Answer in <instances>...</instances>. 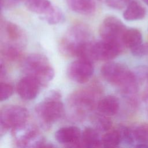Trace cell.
<instances>
[{"label": "cell", "mask_w": 148, "mask_h": 148, "mask_svg": "<svg viewBox=\"0 0 148 148\" xmlns=\"http://www.w3.org/2000/svg\"><path fill=\"white\" fill-rule=\"evenodd\" d=\"M103 77L109 83L119 87L124 95L130 96L137 91V78L123 64L108 62L101 69Z\"/></svg>", "instance_id": "6da1fadb"}, {"label": "cell", "mask_w": 148, "mask_h": 148, "mask_svg": "<svg viewBox=\"0 0 148 148\" xmlns=\"http://www.w3.org/2000/svg\"><path fill=\"white\" fill-rule=\"evenodd\" d=\"M91 120L94 128L98 131H108L112 125V122L108 116L100 113L93 114L91 116Z\"/></svg>", "instance_id": "44dd1931"}, {"label": "cell", "mask_w": 148, "mask_h": 148, "mask_svg": "<svg viewBox=\"0 0 148 148\" xmlns=\"http://www.w3.org/2000/svg\"><path fill=\"white\" fill-rule=\"evenodd\" d=\"M123 46L121 43L102 39L97 41L92 40L83 47L77 57L92 62L97 60H111L120 54Z\"/></svg>", "instance_id": "277c9868"}, {"label": "cell", "mask_w": 148, "mask_h": 148, "mask_svg": "<svg viewBox=\"0 0 148 148\" xmlns=\"http://www.w3.org/2000/svg\"><path fill=\"white\" fill-rule=\"evenodd\" d=\"M41 83L35 77L26 75L22 77L17 83V92L18 95L24 100H32L38 95Z\"/></svg>", "instance_id": "8fae6325"}, {"label": "cell", "mask_w": 148, "mask_h": 148, "mask_svg": "<svg viewBox=\"0 0 148 148\" xmlns=\"http://www.w3.org/2000/svg\"><path fill=\"white\" fill-rule=\"evenodd\" d=\"M69 8L77 13L89 15L95 10L96 5L94 0H66Z\"/></svg>", "instance_id": "2e32d148"}, {"label": "cell", "mask_w": 148, "mask_h": 148, "mask_svg": "<svg viewBox=\"0 0 148 148\" xmlns=\"http://www.w3.org/2000/svg\"><path fill=\"white\" fill-rule=\"evenodd\" d=\"M91 29L85 24H76L72 26L61 39L59 49L66 56H78L83 47L92 40Z\"/></svg>", "instance_id": "3957f363"}, {"label": "cell", "mask_w": 148, "mask_h": 148, "mask_svg": "<svg viewBox=\"0 0 148 148\" xmlns=\"http://www.w3.org/2000/svg\"><path fill=\"white\" fill-rule=\"evenodd\" d=\"M27 109L18 105H8L2 108L0 112V134L2 135L9 130L13 129L27 121Z\"/></svg>", "instance_id": "ba28073f"}, {"label": "cell", "mask_w": 148, "mask_h": 148, "mask_svg": "<svg viewBox=\"0 0 148 148\" xmlns=\"http://www.w3.org/2000/svg\"><path fill=\"white\" fill-rule=\"evenodd\" d=\"M35 110L41 125L45 128H49L64 114L61 94L56 90L50 91L44 99L36 105Z\"/></svg>", "instance_id": "7a4b0ae2"}, {"label": "cell", "mask_w": 148, "mask_h": 148, "mask_svg": "<svg viewBox=\"0 0 148 148\" xmlns=\"http://www.w3.org/2000/svg\"><path fill=\"white\" fill-rule=\"evenodd\" d=\"M126 29L125 25L120 19L114 16H109L102 22L99 28V34L102 39L119 42L123 45L122 38Z\"/></svg>", "instance_id": "9c48e42d"}, {"label": "cell", "mask_w": 148, "mask_h": 148, "mask_svg": "<svg viewBox=\"0 0 148 148\" xmlns=\"http://www.w3.org/2000/svg\"><path fill=\"white\" fill-rule=\"evenodd\" d=\"M0 100L3 101L10 98L13 92V86L7 82H1V91Z\"/></svg>", "instance_id": "484cf974"}, {"label": "cell", "mask_w": 148, "mask_h": 148, "mask_svg": "<svg viewBox=\"0 0 148 148\" xmlns=\"http://www.w3.org/2000/svg\"><path fill=\"white\" fill-rule=\"evenodd\" d=\"M117 130L120 134L121 142L127 145H132L134 143L135 139L132 130L126 126L121 125L117 128Z\"/></svg>", "instance_id": "d4e9b609"}, {"label": "cell", "mask_w": 148, "mask_h": 148, "mask_svg": "<svg viewBox=\"0 0 148 148\" xmlns=\"http://www.w3.org/2000/svg\"><path fill=\"white\" fill-rule=\"evenodd\" d=\"M133 135L135 140L139 143H148V123H140L137 125L133 130Z\"/></svg>", "instance_id": "cb8c5ba5"}, {"label": "cell", "mask_w": 148, "mask_h": 148, "mask_svg": "<svg viewBox=\"0 0 148 148\" xmlns=\"http://www.w3.org/2000/svg\"><path fill=\"white\" fill-rule=\"evenodd\" d=\"M2 1V0H1V1Z\"/></svg>", "instance_id": "d6a6232c"}, {"label": "cell", "mask_w": 148, "mask_h": 148, "mask_svg": "<svg viewBox=\"0 0 148 148\" xmlns=\"http://www.w3.org/2000/svg\"><path fill=\"white\" fill-rule=\"evenodd\" d=\"M142 35L140 31L136 28L127 29L122 38L124 46L130 49L142 43Z\"/></svg>", "instance_id": "ac0fdd59"}, {"label": "cell", "mask_w": 148, "mask_h": 148, "mask_svg": "<svg viewBox=\"0 0 148 148\" xmlns=\"http://www.w3.org/2000/svg\"><path fill=\"white\" fill-rule=\"evenodd\" d=\"M144 2H145L148 5V0H142Z\"/></svg>", "instance_id": "4dcf8cb0"}, {"label": "cell", "mask_w": 148, "mask_h": 148, "mask_svg": "<svg viewBox=\"0 0 148 148\" xmlns=\"http://www.w3.org/2000/svg\"><path fill=\"white\" fill-rule=\"evenodd\" d=\"M101 142L102 147H115L118 146L121 141L117 129L108 131L101 136Z\"/></svg>", "instance_id": "603a6c76"}, {"label": "cell", "mask_w": 148, "mask_h": 148, "mask_svg": "<svg viewBox=\"0 0 148 148\" xmlns=\"http://www.w3.org/2000/svg\"><path fill=\"white\" fill-rule=\"evenodd\" d=\"M41 18L50 25H55L63 21L64 16L61 9L52 5L45 13L41 16Z\"/></svg>", "instance_id": "7402d4cb"}, {"label": "cell", "mask_w": 148, "mask_h": 148, "mask_svg": "<svg viewBox=\"0 0 148 148\" xmlns=\"http://www.w3.org/2000/svg\"><path fill=\"white\" fill-rule=\"evenodd\" d=\"M131 51L132 55L136 57L148 56V43H142L137 46L131 49Z\"/></svg>", "instance_id": "4316f807"}, {"label": "cell", "mask_w": 148, "mask_h": 148, "mask_svg": "<svg viewBox=\"0 0 148 148\" xmlns=\"http://www.w3.org/2000/svg\"><path fill=\"white\" fill-rule=\"evenodd\" d=\"M81 136L80 130L75 126L62 127L55 133L57 141L67 147H80Z\"/></svg>", "instance_id": "7c38bea8"}, {"label": "cell", "mask_w": 148, "mask_h": 148, "mask_svg": "<svg viewBox=\"0 0 148 148\" xmlns=\"http://www.w3.org/2000/svg\"><path fill=\"white\" fill-rule=\"evenodd\" d=\"M146 77H147V83H148V72H147V73Z\"/></svg>", "instance_id": "1f68e13d"}, {"label": "cell", "mask_w": 148, "mask_h": 148, "mask_svg": "<svg viewBox=\"0 0 148 148\" xmlns=\"http://www.w3.org/2000/svg\"><path fill=\"white\" fill-rule=\"evenodd\" d=\"M12 136L16 146L19 147H50L37 127L27 123L12 129Z\"/></svg>", "instance_id": "52a82bcc"}, {"label": "cell", "mask_w": 148, "mask_h": 148, "mask_svg": "<svg viewBox=\"0 0 148 148\" xmlns=\"http://www.w3.org/2000/svg\"><path fill=\"white\" fill-rule=\"evenodd\" d=\"M23 0H3L1 1V5H3L6 7H12L16 5Z\"/></svg>", "instance_id": "f1b7e54d"}, {"label": "cell", "mask_w": 148, "mask_h": 148, "mask_svg": "<svg viewBox=\"0 0 148 148\" xmlns=\"http://www.w3.org/2000/svg\"><path fill=\"white\" fill-rule=\"evenodd\" d=\"M23 69L27 75L35 77L42 86L50 82L54 76V69L48 58L45 55L39 53L28 55L24 60Z\"/></svg>", "instance_id": "8992f818"}, {"label": "cell", "mask_w": 148, "mask_h": 148, "mask_svg": "<svg viewBox=\"0 0 148 148\" xmlns=\"http://www.w3.org/2000/svg\"><path fill=\"white\" fill-rule=\"evenodd\" d=\"M1 31L5 38L3 43L23 47L24 35L17 25L10 21H5L1 25Z\"/></svg>", "instance_id": "4fadbf2b"}, {"label": "cell", "mask_w": 148, "mask_h": 148, "mask_svg": "<svg viewBox=\"0 0 148 148\" xmlns=\"http://www.w3.org/2000/svg\"><path fill=\"white\" fill-rule=\"evenodd\" d=\"M6 73V68L5 65H3L2 64V62H1V72H0L1 78L2 79V77L5 76Z\"/></svg>", "instance_id": "f546056e"}, {"label": "cell", "mask_w": 148, "mask_h": 148, "mask_svg": "<svg viewBox=\"0 0 148 148\" xmlns=\"http://www.w3.org/2000/svg\"><path fill=\"white\" fill-rule=\"evenodd\" d=\"M146 14V10L139 2L132 1L128 3L123 13V17L127 21H135L143 18Z\"/></svg>", "instance_id": "e0dca14e"}, {"label": "cell", "mask_w": 148, "mask_h": 148, "mask_svg": "<svg viewBox=\"0 0 148 148\" xmlns=\"http://www.w3.org/2000/svg\"><path fill=\"white\" fill-rule=\"evenodd\" d=\"M24 1L29 10L40 15L45 13L52 6L49 0H24Z\"/></svg>", "instance_id": "ffe728a7"}, {"label": "cell", "mask_w": 148, "mask_h": 148, "mask_svg": "<svg viewBox=\"0 0 148 148\" xmlns=\"http://www.w3.org/2000/svg\"><path fill=\"white\" fill-rule=\"evenodd\" d=\"M97 108L100 113L108 116H114L119 110V101L113 95H107L99 100Z\"/></svg>", "instance_id": "5bb4252c"}, {"label": "cell", "mask_w": 148, "mask_h": 148, "mask_svg": "<svg viewBox=\"0 0 148 148\" xmlns=\"http://www.w3.org/2000/svg\"><path fill=\"white\" fill-rule=\"evenodd\" d=\"M23 47L11 45L6 43H2L1 46V55L7 60L16 61L21 55Z\"/></svg>", "instance_id": "d6986e66"}, {"label": "cell", "mask_w": 148, "mask_h": 148, "mask_svg": "<svg viewBox=\"0 0 148 148\" xmlns=\"http://www.w3.org/2000/svg\"><path fill=\"white\" fill-rule=\"evenodd\" d=\"M130 0H106V5L114 9H121L128 4Z\"/></svg>", "instance_id": "83f0119b"}, {"label": "cell", "mask_w": 148, "mask_h": 148, "mask_svg": "<svg viewBox=\"0 0 148 148\" xmlns=\"http://www.w3.org/2000/svg\"><path fill=\"white\" fill-rule=\"evenodd\" d=\"M98 131L94 128L87 127L82 133L80 147H102L101 137Z\"/></svg>", "instance_id": "9a60e30c"}, {"label": "cell", "mask_w": 148, "mask_h": 148, "mask_svg": "<svg viewBox=\"0 0 148 148\" xmlns=\"http://www.w3.org/2000/svg\"><path fill=\"white\" fill-rule=\"evenodd\" d=\"M68 77L77 83L88 82L94 73L92 62L83 58H79L70 63L66 71Z\"/></svg>", "instance_id": "30bf717a"}, {"label": "cell", "mask_w": 148, "mask_h": 148, "mask_svg": "<svg viewBox=\"0 0 148 148\" xmlns=\"http://www.w3.org/2000/svg\"><path fill=\"white\" fill-rule=\"evenodd\" d=\"M100 91L95 86L80 89L73 92L69 97L68 106L72 116L81 119L97 107Z\"/></svg>", "instance_id": "5b68a950"}]
</instances>
